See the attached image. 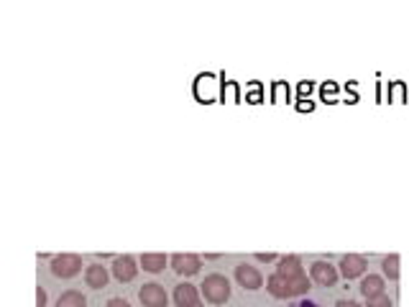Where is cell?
<instances>
[{"mask_svg": "<svg viewBox=\"0 0 409 307\" xmlns=\"http://www.w3.org/2000/svg\"><path fill=\"white\" fill-rule=\"evenodd\" d=\"M266 289L269 295L276 297V300H294V297L307 295L310 289V279L307 276H281V274H271L266 279Z\"/></svg>", "mask_w": 409, "mask_h": 307, "instance_id": "1", "label": "cell"}, {"mask_svg": "<svg viewBox=\"0 0 409 307\" xmlns=\"http://www.w3.org/2000/svg\"><path fill=\"white\" fill-rule=\"evenodd\" d=\"M200 289H202L204 300L210 302V305H225V302L230 300V282L223 274L204 276V282L200 284Z\"/></svg>", "mask_w": 409, "mask_h": 307, "instance_id": "2", "label": "cell"}, {"mask_svg": "<svg viewBox=\"0 0 409 307\" xmlns=\"http://www.w3.org/2000/svg\"><path fill=\"white\" fill-rule=\"evenodd\" d=\"M82 269V259L77 254H59V256L51 259V274L59 276V279H69V276L80 274Z\"/></svg>", "mask_w": 409, "mask_h": 307, "instance_id": "3", "label": "cell"}, {"mask_svg": "<svg viewBox=\"0 0 409 307\" xmlns=\"http://www.w3.org/2000/svg\"><path fill=\"white\" fill-rule=\"evenodd\" d=\"M138 300H141L143 307H167L169 297H167V292H164L162 284L149 282L138 289Z\"/></svg>", "mask_w": 409, "mask_h": 307, "instance_id": "4", "label": "cell"}, {"mask_svg": "<svg viewBox=\"0 0 409 307\" xmlns=\"http://www.w3.org/2000/svg\"><path fill=\"white\" fill-rule=\"evenodd\" d=\"M310 276H312V282L320 284V287H335L338 284V269H335L333 264L328 261H315L310 266Z\"/></svg>", "mask_w": 409, "mask_h": 307, "instance_id": "5", "label": "cell"}, {"mask_svg": "<svg viewBox=\"0 0 409 307\" xmlns=\"http://www.w3.org/2000/svg\"><path fill=\"white\" fill-rule=\"evenodd\" d=\"M236 279L243 289H248V292H256V289L264 287V276H261V271L256 269V266H251V264H238Z\"/></svg>", "mask_w": 409, "mask_h": 307, "instance_id": "6", "label": "cell"}, {"mask_svg": "<svg viewBox=\"0 0 409 307\" xmlns=\"http://www.w3.org/2000/svg\"><path fill=\"white\" fill-rule=\"evenodd\" d=\"M169 264H172V269L177 271V274H182V276L197 274L200 266H202L200 256H195V254H174V256L169 259Z\"/></svg>", "mask_w": 409, "mask_h": 307, "instance_id": "7", "label": "cell"}, {"mask_svg": "<svg viewBox=\"0 0 409 307\" xmlns=\"http://www.w3.org/2000/svg\"><path fill=\"white\" fill-rule=\"evenodd\" d=\"M138 274V266H136V259L133 256H115L113 261V276L118 282H133Z\"/></svg>", "mask_w": 409, "mask_h": 307, "instance_id": "8", "label": "cell"}, {"mask_svg": "<svg viewBox=\"0 0 409 307\" xmlns=\"http://www.w3.org/2000/svg\"><path fill=\"white\" fill-rule=\"evenodd\" d=\"M366 259L361 256V254H348V256L341 259V274L346 276V279H356V276H361L363 271H366Z\"/></svg>", "mask_w": 409, "mask_h": 307, "instance_id": "9", "label": "cell"}, {"mask_svg": "<svg viewBox=\"0 0 409 307\" xmlns=\"http://www.w3.org/2000/svg\"><path fill=\"white\" fill-rule=\"evenodd\" d=\"M174 302L177 307H190V305H197V287L195 284H177L174 287Z\"/></svg>", "mask_w": 409, "mask_h": 307, "instance_id": "10", "label": "cell"}, {"mask_svg": "<svg viewBox=\"0 0 409 307\" xmlns=\"http://www.w3.org/2000/svg\"><path fill=\"white\" fill-rule=\"evenodd\" d=\"M384 279L378 274H368L363 276V282H361V295L366 297V300H371V297H378V295H384Z\"/></svg>", "mask_w": 409, "mask_h": 307, "instance_id": "11", "label": "cell"}, {"mask_svg": "<svg viewBox=\"0 0 409 307\" xmlns=\"http://www.w3.org/2000/svg\"><path fill=\"white\" fill-rule=\"evenodd\" d=\"M85 282H87V287L103 289V287L108 284V269H105V266H100V264H93V266H87Z\"/></svg>", "mask_w": 409, "mask_h": 307, "instance_id": "12", "label": "cell"}, {"mask_svg": "<svg viewBox=\"0 0 409 307\" xmlns=\"http://www.w3.org/2000/svg\"><path fill=\"white\" fill-rule=\"evenodd\" d=\"M276 274H281V276H302L304 274L302 259H299V256H281L279 266H276Z\"/></svg>", "mask_w": 409, "mask_h": 307, "instance_id": "13", "label": "cell"}, {"mask_svg": "<svg viewBox=\"0 0 409 307\" xmlns=\"http://www.w3.org/2000/svg\"><path fill=\"white\" fill-rule=\"evenodd\" d=\"M167 264H169V259L164 256V254H143V256H141L143 271H151V274H159Z\"/></svg>", "mask_w": 409, "mask_h": 307, "instance_id": "14", "label": "cell"}, {"mask_svg": "<svg viewBox=\"0 0 409 307\" xmlns=\"http://www.w3.org/2000/svg\"><path fill=\"white\" fill-rule=\"evenodd\" d=\"M56 307H87V300H85L82 292L69 289V292H64V295L56 300Z\"/></svg>", "mask_w": 409, "mask_h": 307, "instance_id": "15", "label": "cell"}, {"mask_svg": "<svg viewBox=\"0 0 409 307\" xmlns=\"http://www.w3.org/2000/svg\"><path fill=\"white\" fill-rule=\"evenodd\" d=\"M399 254H391V256H386L384 261H381V269H384V274L389 276L391 282H397L399 279Z\"/></svg>", "mask_w": 409, "mask_h": 307, "instance_id": "16", "label": "cell"}, {"mask_svg": "<svg viewBox=\"0 0 409 307\" xmlns=\"http://www.w3.org/2000/svg\"><path fill=\"white\" fill-rule=\"evenodd\" d=\"M366 302H368L366 307H394L386 292H384V295H378V297H371V300H366Z\"/></svg>", "mask_w": 409, "mask_h": 307, "instance_id": "17", "label": "cell"}, {"mask_svg": "<svg viewBox=\"0 0 409 307\" xmlns=\"http://www.w3.org/2000/svg\"><path fill=\"white\" fill-rule=\"evenodd\" d=\"M289 307H323L320 302H312V300H297V302H291Z\"/></svg>", "mask_w": 409, "mask_h": 307, "instance_id": "18", "label": "cell"}, {"mask_svg": "<svg viewBox=\"0 0 409 307\" xmlns=\"http://www.w3.org/2000/svg\"><path fill=\"white\" fill-rule=\"evenodd\" d=\"M105 307H130V305L125 300H120V297H113V300H108Z\"/></svg>", "mask_w": 409, "mask_h": 307, "instance_id": "19", "label": "cell"}, {"mask_svg": "<svg viewBox=\"0 0 409 307\" xmlns=\"http://www.w3.org/2000/svg\"><path fill=\"white\" fill-rule=\"evenodd\" d=\"M46 305V292H43L41 287L36 289V307H43Z\"/></svg>", "mask_w": 409, "mask_h": 307, "instance_id": "20", "label": "cell"}, {"mask_svg": "<svg viewBox=\"0 0 409 307\" xmlns=\"http://www.w3.org/2000/svg\"><path fill=\"white\" fill-rule=\"evenodd\" d=\"M259 261H276V254H256Z\"/></svg>", "mask_w": 409, "mask_h": 307, "instance_id": "21", "label": "cell"}, {"mask_svg": "<svg viewBox=\"0 0 409 307\" xmlns=\"http://www.w3.org/2000/svg\"><path fill=\"white\" fill-rule=\"evenodd\" d=\"M335 307H361V305H358V302H353V300H341Z\"/></svg>", "mask_w": 409, "mask_h": 307, "instance_id": "22", "label": "cell"}, {"mask_svg": "<svg viewBox=\"0 0 409 307\" xmlns=\"http://www.w3.org/2000/svg\"><path fill=\"white\" fill-rule=\"evenodd\" d=\"M190 307H202V305H200V302H197V305H190Z\"/></svg>", "mask_w": 409, "mask_h": 307, "instance_id": "23", "label": "cell"}]
</instances>
